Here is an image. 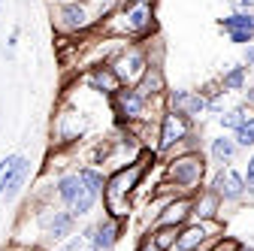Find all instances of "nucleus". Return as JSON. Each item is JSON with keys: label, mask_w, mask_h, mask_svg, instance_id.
<instances>
[{"label": "nucleus", "mask_w": 254, "mask_h": 251, "mask_svg": "<svg viewBox=\"0 0 254 251\" xmlns=\"http://www.w3.org/2000/svg\"><path fill=\"white\" fill-rule=\"evenodd\" d=\"M109 106H112V115L118 118V124H124V127H133V124L148 121V100L133 85H121L109 97Z\"/></svg>", "instance_id": "nucleus-4"}, {"label": "nucleus", "mask_w": 254, "mask_h": 251, "mask_svg": "<svg viewBox=\"0 0 254 251\" xmlns=\"http://www.w3.org/2000/svg\"><path fill=\"white\" fill-rule=\"evenodd\" d=\"M206 188H212V191L221 197V203H227V206H236L248 197L245 191V179L236 167H215L212 179L206 182Z\"/></svg>", "instance_id": "nucleus-7"}, {"label": "nucleus", "mask_w": 254, "mask_h": 251, "mask_svg": "<svg viewBox=\"0 0 254 251\" xmlns=\"http://www.w3.org/2000/svg\"><path fill=\"white\" fill-rule=\"evenodd\" d=\"M85 85H88L91 91H97V94L112 97V94L121 88V79H118L115 70L109 67V61H103V64H94V67L85 73Z\"/></svg>", "instance_id": "nucleus-17"}, {"label": "nucleus", "mask_w": 254, "mask_h": 251, "mask_svg": "<svg viewBox=\"0 0 254 251\" xmlns=\"http://www.w3.org/2000/svg\"><path fill=\"white\" fill-rule=\"evenodd\" d=\"M136 251H161L154 242H151V236L145 233V236H139V242H136Z\"/></svg>", "instance_id": "nucleus-28"}, {"label": "nucleus", "mask_w": 254, "mask_h": 251, "mask_svg": "<svg viewBox=\"0 0 254 251\" xmlns=\"http://www.w3.org/2000/svg\"><path fill=\"white\" fill-rule=\"evenodd\" d=\"M76 173H79V179L85 182V188H88V191H94L97 197H103V188H106V173H103L100 167L85 164V167H79Z\"/></svg>", "instance_id": "nucleus-23"}, {"label": "nucleus", "mask_w": 254, "mask_h": 251, "mask_svg": "<svg viewBox=\"0 0 254 251\" xmlns=\"http://www.w3.org/2000/svg\"><path fill=\"white\" fill-rule=\"evenodd\" d=\"M121 233H124V218H115V215L103 212L97 221H94V236H97L100 251H112L118 245Z\"/></svg>", "instance_id": "nucleus-16"}, {"label": "nucleus", "mask_w": 254, "mask_h": 251, "mask_svg": "<svg viewBox=\"0 0 254 251\" xmlns=\"http://www.w3.org/2000/svg\"><path fill=\"white\" fill-rule=\"evenodd\" d=\"M212 227H215V221H188V224H182L173 251H209V245L218 239V236H212Z\"/></svg>", "instance_id": "nucleus-12"}, {"label": "nucleus", "mask_w": 254, "mask_h": 251, "mask_svg": "<svg viewBox=\"0 0 254 251\" xmlns=\"http://www.w3.org/2000/svg\"><path fill=\"white\" fill-rule=\"evenodd\" d=\"M248 115H254L248 106H242V103H233V106H227L224 112H218L215 115V121H218V130H224V133H233L239 124L248 118Z\"/></svg>", "instance_id": "nucleus-20"}, {"label": "nucleus", "mask_w": 254, "mask_h": 251, "mask_svg": "<svg viewBox=\"0 0 254 251\" xmlns=\"http://www.w3.org/2000/svg\"><path fill=\"white\" fill-rule=\"evenodd\" d=\"M221 206H224L221 197L203 185L197 194H190V221H218Z\"/></svg>", "instance_id": "nucleus-15"}, {"label": "nucleus", "mask_w": 254, "mask_h": 251, "mask_svg": "<svg viewBox=\"0 0 254 251\" xmlns=\"http://www.w3.org/2000/svg\"><path fill=\"white\" fill-rule=\"evenodd\" d=\"M142 97L151 103V100H164L167 97V91H170V82H167V73H164V67L157 64V61H151L148 64V70L142 73V79L133 85Z\"/></svg>", "instance_id": "nucleus-14"}, {"label": "nucleus", "mask_w": 254, "mask_h": 251, "mask_svg": "<svg viewBox=\"0 0 254 251\" xmlns=\"http://www.w3.org/2000/svg\"><path fill=\"white\" fill-rule=\"evenodd\" d=\"M164 106L200 121V115H206V94L203 91H190V88H170L167 97H164Z\"/></svg>", "instance_id": "nucleus-10"}, {"label": "nucleus", "mask_w": 254, "mask_h": 251, "mask_svg": "<svg viewBox=\"0 0 254 251\" xmlns=\"http://www.w3.org/2000/svg\"><path fill=\"white\" fill-rule=\"evenodd\" d=\"M251 151H254V148H251Z\"/></svg>", "instance_id": "nucleus-30"}, {"label": "nucleus", "mask_w": 254, "mask_h": 251, "mask_svg": "<svg viewBox=\"0 0 254 251\" xmlns=\"http://www.w3.org/2000/svg\"><path fill=\"white\" fill-rule=\"evenodd\" d=\"M179 230L182 227H176V224H154L148 230V236H151V242L161 248V251H173L176 248V239H179Z\"/></svg>", "instance_id": "nucleus-22"}, {"label": "nucleus", "mask_w": 254, "mask_h": 251, "mask_svg": "<svg viewBox=\"0 0 254 251\" xmlns=\"http://www.w3.org/2000/svg\"><path fill=\"white\" fill-rule=\"evenodd\" d=\"M248 76H251V70L242 64H230V67H224V73L218 76V85L224 88V91H230V94H239L245 85H248Z\"/></svg>", "instance_id": "nucleus-19"}, {"label": "nucleus", "mask_w": 254, "mask_h": 251, "mask_svg": "<svg viewBox=\"0 0 254 251\" xmlns=\"http://www.w3.org/2000/svg\"><path fill=\"white\" fill-rule=\"evenodd\" d=\"M242 64H245L248 70H254V43L242 46Z\"/></svg>", "instance_id": "nucleus-27"}, {"label": "nucleus", "mask_w": 254, "mask_h": 251, "mask_svg": "<svg viewBox=\"0 0 254 251\" xmlns=\"http://www.w3.org/2000/svg\"><path fill=\"white\" fill-rule=\"evenodd\" d=\"M242 179H245V191H248V200H254V151L248 154V161H245Z\"/></svg>", "instance_id": "nucleus-25"}, {"label": "nucleus", "mask_w": 254, "mask_h": 251, "mask_svg": "<svg viewBox=\"0 0 254 251\" xmlns=\"http://www.w3.org/2000/svg\"><path fill=\"white\" fill-rule=\"evenodd\" d=\"M230 251H254V245H248V242H239V239H236Z\"/></svg>", "instance_id": "nucleus-29"}, {"label": "nucleus", "mask_w": 254, "mask_h": 251, "mask_svg": "<svg viewBox=\"0 0 254 251\" xmlns=\"http://www.w3.org/2000/svg\"><path fill=\"white\" fill-rule=\"evenodd\" d=\"M233 139H236V145H239L242 151H251V148H254V115H248L239 127L233 130Z\"/></svg>", "instance_id": "nucleus-24"}, {"label": "nucleus", "mask_w": 254, "mask_h": 251, "mask_svg": "<svg viewBox=\"0 0 254 251\" xmlns=\"http://www.w3.org/2000/svg\"><path fill=\"white\" fill-rule=\"evenodd\" d=\"M239 103H242V106H248V109L254 112V85H245V88L239 91Z\"/></svg>", "instance_id": "nucleus-26"}, {"label": "nucleus", "mask_w": 254, "mask_h": 251, "mask_svg": "<svg viewBox=\"0 0 254 251\" xmlns=\"http://www.w3.org/2000/svg\"><path fill=\"white\" fill-rule=\"evenodd\" d=\"M58 139L61 142H76V139H82L85 136V130H88V118L82 115V112H64L61 118H58Z\"/></svg>", "instance_id": "nucleus-18"}, {"label": "nucleus", "mask_w": 254, "mask_h": 251, "mask_svg": "<svg viewBox=\"0 0 254 251\" xmlns=\"http://www.w3.org/2000/svg\"><path fill=\"white\" fill-rule=\"evenodd\" d=\"M157 161V151L151 148H145L139 158H133L130 164H121V167H115L109 176H106V188H103V206H106V212L109 215H115V218H124L127 221V209H130V200H133V194H136V188L142 185V179H145V173H148V167Z\"/></svg>", "instance_id": "nucleus-1"}, {"label": "nucleus", "mask_w": 254, "mask_h": 251, "mask_svg": "<svg viewBox=\"0 0 254 251\" xmlns=\"http://www.w3.org/2000/svg\"><path fill=\"white\" fill-rule=\"evenodd\" d=\"M206 154L203 151H170L164 161V185L179 194H197L206 185Z\"/></svg>", "instance_id": "nucleus-3"}, {"label": "nucleus", "mask_w": 254, "mask_h": 251, "mask_svg": "<svg viewBox=\"0 0 254 251\" xmlns=\"http://www.w3.org/2000/svg\"><path fill=\"white\" fill-rule=\"evenodd\" d=\"M218 27H221V34L227 37V43H233V46H248V43H254V12L233 9L230 15L218 18Z\"/></svg>", "instance_id": "nucleus-11"}, {"label": "nucleus", "mask_w": 254, "mask_h": 251, "mask_svg": "<svg viewBox=\"0 0 254 251\" xmlns=\"http://www.w3.org/2000/svg\"><path fill=\"white\" fill-rule=\"evenodd\" d=\"M30 176V161L24 154H6L0 161V200H15Z\"/></svg>", "instance_id": "nucleus-8"}, {"label": "nucleus", "mask_w": 254, "mask_h": 251, "mask_svg": "<svg viewBox=\"0 0 254 251\" xmlns=\"http://www.w3.org/2000/svg\"><path fill=\"white\" fill-rule=\"evenodd\" d=\"M154 0H118L115 9L103 18V30L115 40L142 43L154 34Z\"/></svg>", "instance_id": "nucleus-2"}, {"label": "nucleus", "mask_w": 254, "mask_h": 251, "mask_svg": "<svg viewBox=\"0 0 254 251\" xmlns=\"http://www.w3.org/2000/svg\"><path fill=\"white\" fill-rule=\"evenodd\" d=\"M64 251H100V245H97V236H94V224H88V227L76 230V233L67 239Z\"/></svg>", "instance_id": "nucleus-21"}, {"label": "nucleus", "mask_w": 254, "mask_h": 251, "mask_svg": "<svg viewBox=\"0 0 254 251\" xmlns=\"http://www.w3.org/2000/svg\"><path fill=\"white\" fill-rule=\"evenodd\" d=\"M40 224H43V236H46V242H67L73 233H76V227H79V218L70 212V209H46L43 215H40Z\"/></svg>", "instance_id": "nucleus-9"}, {"label": "nucleus", "mask_w": 254, "mask_h": 251, "mask_svg": "<svg viewBox=\"0 0 254 251\" xmlns=\"http://www.w3.org/2000/svg\"><path fill=\"white\" fill-rule=\"evenodd\" d=\"M194 127H197L194 118H188L182 112H173V109H164L161 118H157V145H154V151L157 154H170L185 139V133L194 130Z\"/></svg>", "instance_id": "nucleus-6"}, {"label": "nucleus", "mask_w": 254, "mask_h": 251, "mask_svg": "<svg viewBox=\"0 0 254 251\" xmlns=\"http://www.w3.org/2000/svg\"><path fill=\"white\" fill-rule=\"evenodd\" d=\"M148 52L139 43H127L121 46L112 58H109V67L115 70V76L121 79V85H136L142 79V73L148 70Z\"/></svg>", "instance_id": "nucleus-5"}, {"label": "nucleus", "mask_w": 254, "mask_h": 251, "mask_svg": "<svg viewBox=\"0 0 254 251\" xmlns=\"http://www.w3.org/2000/svg\"><path fill=\"white\" fill-rule=\"evenodd\" d=\"M239 154H242V148L236 145L233 133H224V130H221L218 136H212V139L206 142V161H209L212 167H233V164L239 161Z\"/></svg>", "instance_id": "nucleus-13"}]
</instances>
